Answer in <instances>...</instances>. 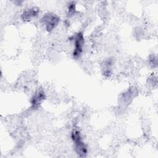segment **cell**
I'll return each instance as SVG.
<instances>
[{
  "label": "cell",
  "mask_w": 158,
  "mask_h": 158,
  "mask_svg": "<svg viewBox=\"0 0 158 158\" xmlns=\"http://www.w3.org/2000/svg\"><path fill=\"white\" fill-rule=\"evenodd\" d=\"M83 46V38L81 33H78L75 38V50L73 52V56L75 57H78L82 51Z\"/></svg>",
  "instance_id": "obj_1"
},
{
  "label": "cell",
  "mask_w": 158,
  "mask_h": 158,
  "mask_svg": "<svg viewBox=\"0 0 158 158\" xmlns=\"http://www.w3.org/2000/svg\"><path fill=\"white\" fill-rule=\"evenodd\" d=\"M43 20L47 30L49 31L53 29L59 22V19L56 16L51 15H47L44 17Z\"/></svg>",
  "instance_id": "obj_2"
}]
</instances>
